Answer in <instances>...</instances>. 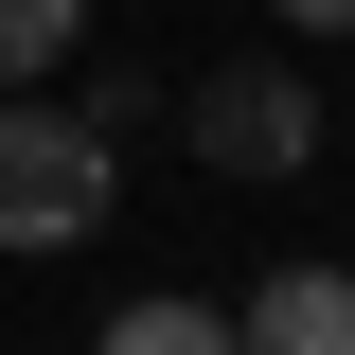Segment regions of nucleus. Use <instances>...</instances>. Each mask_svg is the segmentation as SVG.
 I'll return each instance as SVG.
<instances>
[{
    "mask_svg": "<svg viewBox=\"0 0 355 355\" xmlns=\"http://www.w3.org/2000/svg\"><path fill=\"white\" fill-rule=\"evenodd\" d=\"M178 142L214 178H320V89L284 71V53H231V71L178 89Z\"/></svg>",
    "mask_w": 355,
    "mask_h": 355,
    "instance_id": "2",
    "label": "nucleus"
},
{
    "mask_svg": "<svg viewBox=\"0 0 355 355\" xmlns=\"http://www.w3.org/2000/svg\"><path fill=\"white\" fill-rule=\"evenodd\" d=\"M71 36H89V0H0V89H53Z\"/></svg>",
    "mask_w": 355,
    "mask_h": 355,
    "instance_id": "4",
    "label": "nucleus"
},
{
    "mask_svg": "<svg viewBox=\"0 0 355 355\" xmlns=\"http://www.w3.org/2000/svg\"><path fill=\"white\" fill-rule=\"evenodd\" d=\"M266 18H284V36H355V0H266Z\"/></svg>",
    "mask_w": 355,
    "mask_h": 355,
    "instance_id": "6",
    "label": "nucleus"
},
{
    "mask_svg": "<svg viewBox=\"0 0 355 355\" xmlns=\"http://www.w3.org/2000/svg\"><path fill=\"white\" fill-rule=\"evenodd\" d=\"M107 355H231V302H178V284H160V302L107 320Z\"/></svg>",
    "mask_w": 355,
    "mask_h": 355,
    "instance_id": "5",
    "label": "nucleus"
},
{
    "mask_svg": "<svg viewBox=\"0 0 355 355\" xmlns=\"http://www.w3.org/2000/svg\"><path fill=\"white\" fill-rule=\"evenodd\" d=\"M107 196H125L107 125H89V107H36V89H0V249H89Z\"/></svg>",
    "mask_w": 355,
    "mask_h": 355,
    "instance_id": "1",
    "label": "nucleus"
},
{
    "mask_svg": "<svg viewBox=\"0 0 355 355\" xmlns=\"http://www.w3.org/2000/svg\"><path fill=\"white\" fill-rule=\"evenodd\" d=\"M231 355H355V266H266L231 302Z\"/></svg>",
    "mask_w": 355,
    "mask_h": 355,
    "instance_id": "3",
    "label": "nucleus"
}]
</instances>
